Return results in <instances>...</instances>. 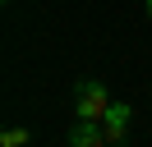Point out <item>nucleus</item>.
I'll return each instance as SVG.
<instances>
[{"instance_id":"nucleus-1","label":"nucleus","mask_w":152,"mask_h":147,"mask_svg":"<svg viewBox=\"0 0 152 147\" xmlns=\"http://www.w3.org/2000/svg\"><path fill=\"white\" fill-rule=\"evenodd\" d=\"M106 110H111V92H106L97 78H83L78 92H74V115L83 119V124H102Z\"/></svg>"},{"instance_id":"nucleus-4","label":"nucleus","mask_w":152,"mask_h":147,"mask_svg":"<svg viewBox=\"0 0 152 147\" xmlns=\"http://www.w3.org/2000/svg\"><path fill=\"white\" fill-rule=\"evenodd\" d=\"M28 143V129H5L0 133V147H23Z\"/></svg>"},{"instance_id":"nucleus-5","label":"nucleus","mask_w":152,"mask_h":147,"mask_svg":"<svg viewBox=\"0 0 152 147\" xmlns=\"http://www.w3.org/2000/svg\"><path fill=\"white\" fill-rule=\"evenodd\" d=\"M148 18H152V0H148Z\"/></svg>"},{"instance_id":"nucleus-3","label":"nucleus","mask_w":152,"mask_h":147,"mask_svg":"<svg viewBox=\"0 0 152 147\" xmlns=\"http://www.w3.org/2000/svg\"><path fill=\"white\" fill-rule=\"evenodd\" d=\"M69 147H106L102 124H83V119H78V124H74V133H69Z\"/></svg>"},{"instance_id":"nucleus-2","label":"nucleus","mask_w":152,"mask_h":147,"mask_svg":"<svg viewBox=\"0 0 152 147\" xmlns=\"http://www.w3.org/2000/svg\"><path fill=\"white\" fill-rule=\"evenodd\" d=\"M102 133H106V147H120L129 138V106L124 101H111V110L102 119Z\"/></svg>"}]
</instances>
